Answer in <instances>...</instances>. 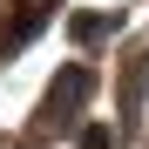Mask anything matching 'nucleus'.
<instances>
[{"instance_id": "obj_2", "label": "nucleus", "mask_w": 149, "mask_h": 149, "mask_svg": "<svg viewBox=\"0 0 149 149\" xmlns=\"http://www.w3.org/2000/svg\"><path fill=\"white\" fill-rule=\"evenodd\" d=\"M41 20H47V14H41V7H27V14H20V27H14V34H7V47H20V41H27V34H34V27H41Z\"/></svg>"}, {"instance_id": "obj_4", "label": "nucleus", "mask_w": 149, "mask_h": 149, "mask_svg": "<svg viewBox=\"0 0 149 149\" xmlns=\"http://www.w3.org/2000/svg\"><path fill=\"white\" fill-rule=\"evenodd\" d=\"M74 34H81V41H95V34H109V20H102V14H81V20H74Z\"/></svg>"}, {"instance_id": "obj_3", "label": "nucleus", "mask_w": 149, "mask_h": 149, "mask_svg": "<svg viewBox=\"0 0 149 149\" xmlns=\"http://www.w3.org/2000/svg\"><path fill=\"white\" fill-rule=\"evenodd\" d=\"M81 149H115V136L102 129V122H88V129H81Z\"/></svg>"}, {"instance_id": "obj_1", "label": "nucleus", "mask_w": 149, "mask_h": 149, "mask_svg": "<svg viewBox=\"0 0 149 149\" xmlns=\"http://www.w3.org/2000/svg\"><path fill=\"white\" fill-rule=\"evenodd\" d=\"M81 95H88V68H68L54 81V109H81Z\"/></svg>"}]
</instances>
